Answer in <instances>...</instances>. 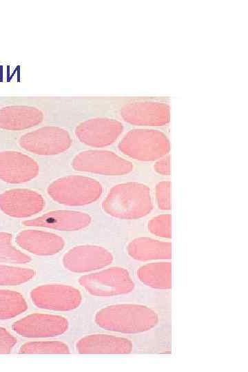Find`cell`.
Returning a JSON list of instances; mask_svg holds the SVG:
<instances>
[{"label": "cell", "mask_w": 248, "mask_h": 372, "mask_svg": "<svg viewBox=\"0 0 248 372\" xmlns=\"http://www.w3.org/2000/svg\"><path fill=\"white\" fill-rule=\"evenodd\" d=\"M48 194L56 202L68 206H83L96 201L103 187L94 178L81 175L59 178L47 188Z\"/></svg>", "instance_id": "obj_4"}, {"label": "cell", "mask_w": 248, "mask_h": 372, "mask_svg": "<svg viewBox=\"0 0 248 372\" xmlns=\"http://www.w3.org/2000/svg\"><path fill=\"white\" fill-rule=\"evenodd\" d=\"M139 281L152 289L169 290L172 288V264L160 261L146 263L136 271Z\"/></svg>", "instance_id": "obj_20"}, {"label": "cell", "mask_w": 248, "mask_h": 372, "mask_svg": "<svg viewBox=\"0 0 248 372\" xmlns=\"http://www.w3.org/2000/svg\"><path fill=\"white\" fill-rule=\"evenodd\" d=\"M155 201L158 208L163 211L171 209V182L162 180L158 182L154 189Z\"/></svg>", "instance_id": "obj_26"}, {"label": "cell", "mask_w": 248, "mask_h": 372, "mask_svg": "<svg viewBox=\"0 0 248 372\" xmlns=\"http://www.w3.org/2000/svg\"><path fill=\"white\" fill-rule=\"evenodd\" d=\"M72 143L69 132L58 126H45L27 132L19 139L23 149L37 155L50 156L68 149Z\"/></svg>", "instance_id": "obj_7"}, {"label": "cell", "mask_w": 248, "mask_h": 372, "mask_svg": "<svg viewBox=\"0 0 248 372\" xmlns=\"http://www.w3.org/2000/svg\"><path fill=\"white\" fill-rule=\"evenodd\" d=\"M123 131L121 122L110 118L98 117L79 123L75 129L79 140L92 147H103L114 143Z\"/></svg>", "instance_id": "obj_10"}, {"label": "cell", "mask_w": 248, "mask_h": 372, "mask_svg": "<svg viewBox=\"0 0 248 372\" xmlns=\"http://www.w3.org/2000/svg\"><path fill=\"white\" fill-rule=\"evenodd\" d=\"M120 115L125 122L143 127L163 126L170 119L168 105L156 101L129 103L121 108Z\"/></svg>", "instance_id": "obj_13"}, {"label": "cell", "mask_w": 248, "mask_h": 372, "mask_svg": "<svg viewBox=\"0 0 248 372\" xmlns=\"http://www.w3.org/2000/svg\"><path fill=\"white\" fill-rule=\"evenodd\" d=\"M28 308L23 296L19 292L0 289V320L14 318Z\"/></svg>", "instance_id": "obj_21"}, {"label": "cell", "mask_w": 248, "mask_h": 372, "mask_svg": "<svg viewBox=\"0 0 248 372\" xmlns=\"http://www.w3.org/2000/svg\"><path fill=\"white\" fill-rule=\"evenodd\" d=\"M17 342V338L6 328L0 327V354L10 353Z\"/></svg>", "instance_id": "obj_27"}, {"label": "cell", "mask_w": 248, "mask_h": 372, "mask_svg": "<svg viewBox=\"0 0 248 372\" xmlns=\"http://www.w3.org/2000/svg\"><path fill=\"white\" fill-rule=\"evenodd\" d=\"M68 345L61 341H32L21 345L20 354H67L70 353Z\"/></svg>", "instance_id": "obj_23"}, {"label": "cell", "mask_w": 248, "mask_h": 372, "mask_svg": "<svg viewBox=\"0 0 248 372\" xmlns=\"http://www.w3.org/2000/svg\"><path fill=\"white\" fill-rule=\"evenodd\" d=\"M45 200L37 192L25 188H14L0 194V210L13 218H28L41 212Z\"/></svg>", "instance_id": "obj_12"}, {"label": "cell", "mask_w": 248, "mask_h": 372, "mask_svg": "<svg viewBox=\"0 0 248 372\" xmlns=\"http://www.w3.org/2000/svg\"><path fill=\"white\" fill-rule=\"evenodd\" d=\"M172 216L169 214H162L152 218L147 223L149 232L158 238L170 239Z\"/></svg>", "instance_id": "obj_25"}, {"label": "cell", "mask_w": 248, "mask_h": 372, "mask_svg": "<svg viewBox=\"0 0 248 372\" xmlns=\"http://www.w3.org/2000/svg\"><path fill=\"white\" fill-rule=\"evenodd\" d=\"M107 215L122 220H136L147 216L154 209L149 187L131 181L117 184L108 192L102 205Z\"/></svg>", "instance_id": "obj_2"}, {"label": "cell", "mask_w": 248, "mask_h": 372, "mask_svg": "<svg viewBox=\"0 0 248 372\" xmlns=\"http://www.w3.org/2000/svg\"><path fill=\"white\" fill-rule=\"evenodd\" d=\"M127 253L132 259L139 262L166 260L172 258V244L147 236L132 239L127 245Z\"/></svg>", "instance_id": "obj_18"}, {"label": "cell", "mask_w": 248, "mask_h": 372, "mask_svg": "<svg viewBox=\"0 0 248 372\" xmlns=\"http://www.w3.org/2000/svg\"><path fill=\"white\" fill-rule=\"evenodd\" d=\"M43 119V112L34 107L10 105L0 108V128L3 130H26L41 123Z\"/></svg>", "instance_id": "obj_19"}, {"label": "cell", "mask_w": 248, "mask_h": 372, "mask_svg": "<svg viewBox=\"0 0 248 372\" xmlns=\"http://www.w3.org/2000/svg\"><path fill=\"white\" fill-rule=\"evenodd\" d=\"M78 282L89 294L102 298L127 294L135 287L130 272L121 267H111L83 275Z\"/></svg>", "instance_id": "obj_5"}, {"label": "cell", "mask_w": 248, "mask_h": 372, "mask_svg": "<svg viewBox=\"0 0 248 372\" xmlns=\"http://www.w3.org/2000/svg\"><path fill=\"white\" fill-rule=\"evenodd\" d=\"M76 349L81 354H128L132 351L133 344L123 337L98 333L79 339Z\"/></svg>", "instance_id": "obj_17"}, {"label": "cell", "mask_w": 248, "mask_h": 372, "mask_svg": "<svg viewBox=\"0 0 248 372\" xmlns=\"http://www.w3.org/2000/svg\"><path fill=\"white\" fill-rule=\"evenodd\" d=\"M153 169L159 175L169 176L171 173L169 155L167 154L156 161Z\"/></svg>", "instance_id": "obj_28"}, {"label": "cell", "mask_w": 248, "mask_h": 372, "mask_svg": "<svg viewBox=\"0 0 248 372\" xmlns=\"http://www.w3.org/2000/svg\"><path fill=\"white\" fill-rule=\"evenodd\" d=\"M16 243L23 249L37 256H53L65 247L64 239L60 236L42 230L25 229L15 237Z\"/></svg>", "instance_id": "obj_16"}, {"label": "cell", "mask_w": 248, "mask_h": 372, "mask_svg": "<svg viewBox=\"0 0 248 372\" xmlns=\"http://www.w3.org/2000/svg\"><path fill=\"white\" fill-rule=\"evenodd\" d=\"M114 260V256L106 248L93 245L76 246L63 256V267L73 273H88L103 269Z\"/></svg>", "instance_id": "obj_9"}, {"label": "cell", "mask_w": 248, "mask_h": 372, "mask_svg": "<svg viewBox=\"0 0 248 372\" xmlns=\"http://www.w3.org/2000/svg\"><path fill=\"white\" fill-rule=\"evenodd\" d=\"M30 296L38 308L56 311L75 309L82 302L81 293L76 288L61 284L38 286L30 291Z\"/></svg>", "instance_id": "obj_8"}, {"label": "cell", "mask_w": 248, "mask_h": 372, "mask_svg": "<svg viewBox=\"0 0 248 372\" xmlns=\"http://www.w3.org/2000/svg\"><path fill=\"white\" fill-rule=\"evenodd\" d=\"M34 270L0 264V286L24 284L34 278Z\"/></svg>", "instance_id": "obj_24"}, {"label": "cell", "mask_w": 248, "mask_h": 372, "mask_svg": "<svg viewBox=\"0 0 248 372\" xmlns=\"http://www.w3.org/2000/svg\"><path fill=\"white\" fill-rule=\"evenodd\" d=\"M101 328L120 333L139 334L155 328L159 322L158 313L141 304H116L104 307L94 316Z\"/></svg>", "instance_id": "obj_1"}, {"label": "cell", "mask_w": 248, "mask_h": 372, "mask_svg": "<svg viewBox=\"0 0 248 372\" xmlns=\"http://www.w3.org/2000/svg\"><path fill=\"white\" fill-rule=\"evenodd\" d=\"M72 167L79 172L105 176H123L134 169L132 163L116 153L102 149H90L76 154Z\"/></svg>", "instance_id": "obj_6"}, {"label": "cell", "mask_w": 248, "mask_h": 372, "mask_svg": "<svg viewBox=\"0 0 248 372\" xmlns=\"http://www.w3.org/2000/svg\"><path fill=\"white\" fill-rule=\"evenodd\" d=\"M69 327L68 320L61 316L32 313L15 321L12 329L17 334L30 338H51L64 333Z\"/></svg>", "instance_id": "obj_11"}, {"label": "cell", "mask_w": 248, "mask_h": 372, "mask_svg": "<svg viewBox=\"0 0 248 372\" xmlns=\"http://www.w3.org/2000/svg\"><path fill=\"white\" fill-rule=\"evenodd\" d=\"M39 166L30 156L20 152H0V179L10 184H21L34 178Z\"/></svg>", "instance_id": "obj_14"}, {"label": "cell", "mask_w": 248, "mask_h": 372, "mask_svg": "<svg viewBox=\"0 0 248 372\" xmlns=\"http://www.w3.org/2000/svg\"><path fill=\"white\" fill-rule=\"evenodd\" d=\"M125 156L141 162L156 161L168 154L170 144L162 132L148 128L130 130L118 145Z\"/></svg>", "instance_id": "obj_3"}, {"label": "cell", "mask_w": 248, "mask_h": 372, "mask_svg": "<svg viewBox=\"0 0 248 372\" xmlns=\"http://www.w3.org/2000/svg\"><path fill=\"white\" fill-rule=\"evenodd\" d=\"M92 222L91 216L73 210H54L34 219L23 220L27 227H45L61 231H76L84 229Z\"/></svg>", "instance_id": "obj_15"}, {"label": "cell", "mask_w": 248, "mask_h": 372, "mask_svg": "<svg viewBox=\"0 0 248 372\" xmlns=\"http://www.w3.org/2000/svg\"><path fill=\"white\" fill-rule=\"evenodd\" d=\"M31 257L17 249L12 243V235L0 231V262L25 264L31 261Z\"/></svg>", "instance_id": "obj_22"}]
</instances>
